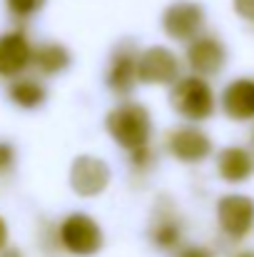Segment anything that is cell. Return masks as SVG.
<instances>
[{
  "instance_id": "8fae6325",
  "label": "cell",
  "mask_w": 254,
  "mask_h": 257,
  "mask_svg": "<svg viewBox=\"0 0 254 257\" xmlns=\"http://www.w3.org/2000/svg\"><path fill=\"white\" fill-rule=\"evenodd\" d=\"M30 45L25 40V35L20 33H8L0 38V75L3 78H10V75H18L28 63H30Z\"/></svg>"
},
{
  "instance_id": "44dd1931",
  "label": "cell",
  "mask_w": 254,
  "mask_h": 257,
  "mask_svg": "<svg viewBox=\"0 0 254 257\" xmlns=\"http://www.w3.org/2000/svg\"><path fill=\"white\" fill-rule=\"evenodd\" d=\"M5 242H8V225H5V220L0 217V250L5 247Z\"/></svg>"
},
{
  "instance_id": "7c38bea8",
  "label": "cell",
  "mask_w": 254,
  "mask_h": 257,
  "mask_svg": "<svg viewBox=\"0 0 254 257\" xmlns=\"http://www.w3.org/2000/svg\"><path fill=\"white\" fill-rule=\"evenodd\" d=\"M217 168L227 182H242L254 172V160L244 148H224L219 153Z\"/></svg>"
},
{
  "instance_id": "e0dca14e",
  "label": "cell",
  "mask_w": 254,
  "mask_h": 257,
  "mask_svg": "<svg viewBox=\"0 0 254 257\" xmlns=\"http://www.w3.org/2000/svg\"><path fill=\"white\" fill-rule=\"evenodd\" d=\"M40 5H43V0H8L10 13H15V15H20V18L33 15L35 10H40Z\"/></svg>"
},
{
  "instance_id": "277c9868",
  "label": "cell",
  "mask_w": 254,
  "mask_h": 257,
  "mask_svg": "<svg viewBox=\"0 0 254 257\" xmlns=\"http://www.w3.org/2000/svg\"><path fill=\"white\" fill-rule=\"evenodd\" d=\"M217 217L219 227L229 237L239 240L254 227V200L247 195H227L217 205Z\"/></svg>"
},
{
  "instance_id": "d6986e66",
  "label": "cell",
  "mask_w": 254,
  "mask_h": 257,
  "mask_svg": "<svg viewBox=\"0 0 254 257\" xmlns=\"http://www.w3.org/2000/svg\"><path fill=\"white\" fill-rule=\"evenodd\" d=\"M13 148L8 145V143H0V170H8L10 165H13Z\"/></svg>"
},
{
  "instance_id": "3957f363",
  "label": "cell",
  "mask_w": 254,
  "mask_h": 257,
  "mask_svg": "<svg viewBox=\"0 0 254 257\" xmlns=\"http://www.w3.org/2000/svg\"><path fill=\"white\" fill-rule=\"evenodd\" d=\"M60 240L63 245L75 252V255H95L100 247H102V232H100V225L87 217V215H70L63 227H60Z\"/></svg>"
},
{
  "instance_id": "5bb4252c",
  "label": "cell",
  "mask_w": 254,
  "mask_h": 257,
  "mask_svg": "<svg viewBox=\"0 0 254 257\" xmlns=\"http://www.w3.org/2000/svg\"><path fill=\"white\" fill-rule=\"evenodd\" d=\"M137 80V60L132 55H117L110 70V85L117 92H130Z\"/></svg>"
},
{
  "instance_id": "7a4b0ae2",
  "label": "cell",
  "mask_w": 254,
  "mask_h": 257,
  "mask_svg": "<svg viewBox=\"0 0 254 257\" xmlns=\"http://www.w3.org/2000/svg\"><path fill=\"white\" fill-rule=\"evenodd\" d=\"M172 107L187 117V120H204L212 115L214 110V95L212 87L202 80V75H192V78H182L177 85L172 87L169 95Z\"/></svg>"
},
{
  "instance_id": "ba28073f",
  "label": "cell",
  "mask_w": 254,
  "mask_h": 257,
  "mask_svg": "<svg viewBox=\"0 0 254 257\" xmlns=\"http://www.w3.org/2000/svg\"><path fill=\"white\" fill-rule=\"evenodd\" d=\"M169 153L182 163H199L212 153V143L197 127H179L169 135Z\"/></svg>"
},
{
  "instance_id": "603a6c76",
  "label": "cell",
  "mask_w": 254,
  "mask_h": 257,
  "mask_svg": "<svg viewBox=\"0 0 254 257\" xmlns=\"http://www.w3.org/2000/svg\"><path fill=\"white\" fill-rule=\"evenodd\" d=\"M237 257H254V252H242V255H237Z\"/></svg>"
},
{
  "instance_id": "8992f818",
  "label": "cell",
  "mask_w": 254,
  "mask_h": 257,
  "mask_svg": "<svg viewBox=\"0 0 254 257\" xmlns=\"http://www.w3.org/2000/svg\"><path fill=\"white\" fill-rule=\"evenodd\" d=\"M204 23V10L202 5L197 3H189V0H179V3H172L165 15H162V28L169 38L174 40H189L199 33Z\"/></svg>"
},
{
  "instance_id": "4fadbf2b",
  "label": "cell",
  "mask_w": 254,
  "mask_h": 257,
  "mask_svg": "<svg viewBox=\"0 0 254 257\" xmlns=\"http://www.w3.org/2000/svg\"><path fill=\"white\" fill-rule=\"evenodd\" d=\"M30 60L38 65V70H43V73H48V75L60 73V70H65V68L70 65V55H68V50H65L63 45H55V43H50V45H40L38 50H33Z\"/></svg>"
},
{
  "instance_id": "ffe728a7",
  "label": "cell",
  "mask_w": 254,
  "mask_h": 257,
  "mask_svg": "<svg viewBox=\"0 0 254 257\" xmlns=\"http://www.w3.org/2000/svg\"><path fill=\"white\" fill-rule=\"evenodd\" d=\"M177 257H212V255H209V250H204V247H184Z\"/></svg>"
},
{
  "instance_id": "9c48e42d",
  "label": "cell",
  "mask_w": 254,
  "mask_h": 257,
  "mask_svg": "<svg viewBox=\"0 0 254 257\" xmlns=\"http://www.w3.org/2000/svg\"><path fill=\"white\" fill-rule=\"evenodd\" d=\"M224 58H227L224 45L217 38H197L187 50L189 68L197 75H217L224 65Z\"/></svg>"
},
{
  "instance_id": "6da1fadb",
  "label": "cell",
  "mask_w": 254,
  "mask_h": 257,
  "mask_svg": "<svg viewBox=\"0 0 254 257\" xmlns=\"http://www.w3.org/2000/svg\"><path fill=\"white\" fill-rule=\"evenodd\" d=\"M107 130L112 140L127 150L145 148L150 140V115L137 102L120 105L107 115Z\"/></svg>"
},
{
  "instance_id": "9a60e30c",
  "label": "cell",
  "mask_w": 254,
  "mask_h": 257,
  "mask_svg": "<svg viewBox=\"0 0 254 257\" xmlns=\"http://www.w3.org/2000/svg\"><path fill=\"white\" fill-rule=\"evenodd\" d=\"M179 220L174 217V215H167V212H157V217H155V227H152V240H155V245H160V247H174L177 242H179Z\"/></svg>"
},
{
  "instance_id": "7402d4cb",
  "label": "cell",
  "mask_w": 254,
  "mask_h": 257,
  "mask_svg": "<svg viewBox=\"0 0 254 257\" xmlns=\"http://www.w3.org/2000/svg\"><path fill=\"white\" fill-rule=\"evenodd\" d=\"M0 257H23V255H20L18 250H8V252H3Z\"/></svg>"
},
{
  "instance_id": "5b68a950",
  "label": "cell",
  "mask_w": 254,
  "mask_h": 257,
  "mask_svg": "<svg viewBox=\"0 0 254 257\" xmlns=\"http://www.w3.org/2000/svg\"><path fill=\"white\" fill-rule=\"evenodd\" d=\"M177 73H179V63H177L174 53L162 45L145 50L142 58L137 60V80H142V83L167 85V83L177 80Z\"/></svg>"
},
{
  "instance_id": "ac0fdd59",
  "label": "cell",
  "mask_w": 254,
  "mask_h": 257,
  "mask_svg": "<svg viewBox=\"0 0 254 257\" xmlns=\"http://www.w3.org/2000/svg\"><path fill=\"white\" fill-rule=\"evenodd\" d=\"M234 10L239 18L254 20V0H234Z\"/></svg>"
},
{
  "instance_id": "52a82bcc",
  "label": "cell",
  "mask_w": 254,
  "mask_h": 257,
  "mask_svg": "<svg viewBox=\"0 0 254 257\" xmlns=\"http://www.w3.org/2000/svg\"><path fill=\"white\" fill-rule=\"evenodd\" d=\"M110 182V168L107 163L97 160V158H90V155H80L75 163H73V170H70V185L78 195L83 197H92V195H100Z\"/></svg>"
},
{
  "instance_id": "30bf717a",
  "label": "cell",
  "mask_w": 254,
  "mask_h": 257,
  "mask_svg": "<svg viewBox=\"0 0 254 257\" xmlns=\"http://www.w3.org/2000/svg\"><path fill=\"white\" fill-rule=\"evenodd\" d=\"M222 107L232 120H252L254 117V80L242 78L224 87Z\"/></svg>"
},
{
  "instance_id": "2e32d148",
  "label": "cell",
  "mask_w": 254,
  "mask_h": 257,
  "mask_svg": "<svg viewBox=\"0 0 254 257\" xmlns=\"http://www.w3.org/2000/svg\"><path fill=\"white\" fill-rule=\"evenodd\" d=\"M10 97H13L15 105L30 110V107L43 105V100H45V90H43L40 83H35V80H20V83H15V85L10 87Z\"/></svg>"
}]
</instances>
